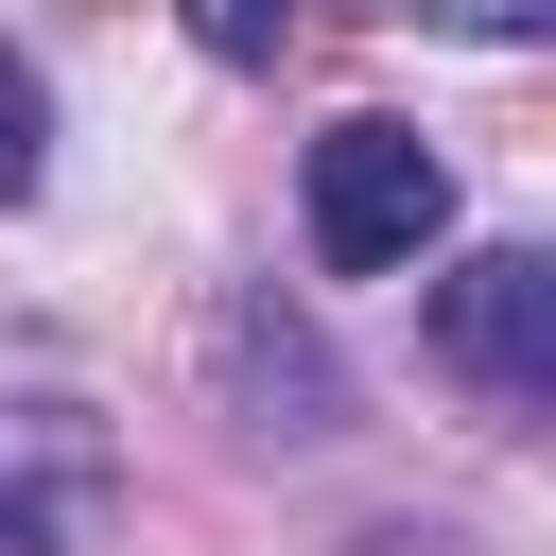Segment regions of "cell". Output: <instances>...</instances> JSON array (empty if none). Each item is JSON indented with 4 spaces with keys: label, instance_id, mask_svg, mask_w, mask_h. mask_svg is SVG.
Here are the masks:
<instances>
[{
    "label": "cell",
    "instance_id": "obj_1",
    "mask_svg": "<svg viewBox=\"0 0 556 556\" xmlns=\"http://www.w3.org/2000/svg\"><path fill=\"white\" fill-rule=\"evenodd\" d=\"M295 243H313V278H417L452 243V156L417 122H382V104H348L295 156Z\"/></svg>",
    "mask_w": 556,
    "mask_h": 556
},
{
    "label": "cell",
    "instance_id": "obj_2",
    "mask_svg": "<svg viewBox=\"0 0 556 556\" xmlns=\"http://www.w3.org/2000/svg\"><path fill=\"white\" fill-rule=\"evenodd\" d=\"M434 365L469 382V417L539 434V417H556V261H539V243H469V261L434 278Z\"/></svg>",
    "mask_w": 556,
    "mask_h": 556
},
{
    "label": "cell",
    "instance_id": "obj_3",
    "mask_svg": "<svg viewBox=\"0 0 556 556\" xmlns=\"http://www.w3.org/2000/svg\"><path fill=\"white\" fill-rule=\"evenodd\" d=\"M104 486H122V452L87 400H0V556H87Z\"/></svg>",
    "mask_w": 556,
    "mask_h": 556
},
{
    "label": "cell",
    "instance_id": "obj_4",
    "mask_svg": "<svg viewBox=\"0 0 556 556\" xmlns=\"http://www.w3.org/2000/svg\"><path fill=\"white\" fill-rule=\"evenodd\" d=\"M35 191H52V70L0 52V208H35Z\"/></svg>",
    "mask_w": 556,
    "mask_h": 556
},
{
    "label": "cell",
    "instance_id": "obj_5",
    "mask_svg": "<svg viewBox=\"0 0 556 556\" xmlns=\"http://www.w3.org/2000/svg\"><path fill=\"white\" fill-rule=\"evenodd\" d=\"M417 35H469V52H539L556 35V0H400Z\"/></svg>",
    "mask_w": 556,
    "mask_h": 556
},
{
    "label": "cell",
    "instance_id": "obj_6",
    "mask_svg": "<svg viewBox=\"0 0 556 556\" xmlns=\"http://www.w3.org/2000/svg\"><path fill=\"white\" fill-rule=\"evenodd\" d=\"M191 35H208L226 70H278V35H295V0H191Z\"/></svg>",
    "mask_w": 556,
    "mask_h": 556
}]
</instances>
